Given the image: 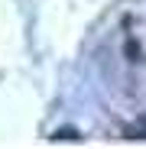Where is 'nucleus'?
<instances>
[{"mask_svg": "<svg viewBox=\"0 0 146 149\" xmlns=\"http://www.w3.org/2000/svg\"><path fill=\"white\" fill-rule=\"evenodd\" d=\"M124 133H127V139H146V113H143L136 123H130Z\"/></svg>", "mask_w": 146, "mask_h": 149, "instance_id": "nucleus-1", "label": "nucleus"}, {"mask_svg": "<svg viewBox=\"0 0 146 149\" xmlns=\"http://www.w3.org/2000/svg\"><path fill=\"white\" fill-rule=\"evenodd\" d=\"M52 139H78V133H75V130H55Z\"/></svg>", "mask_w": 146, "mask_h": 149, "instance_id": "nucleus-2", "label": "nucleus"}]
</instances>
